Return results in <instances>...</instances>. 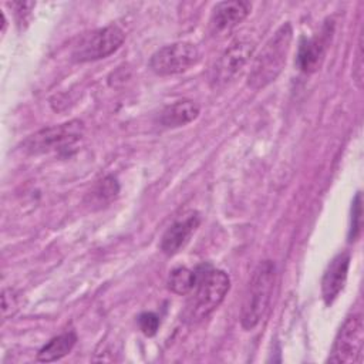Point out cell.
Instances as JSON below:
<instances>
[{
	"label": "cell",
	"instance_id": "8fae6325",
	"mask_svg": "<svg viewBox=\"0 0 364 364\" xmlns=\"http://www.w3.org/2000/svg\"><path fill=\"white\" fill-rule=\"evenodd\" d=\"M198 225L199 216L196 213H191L185 219L172 223L162 236L161 250L168 256L175 255L181 247L185 246V243L189 240L191 235L195 232Z\"/></svg>",
	"mask_w": 364,
	"mask_h": 364
},
{
	"label": "cell",
	"instance_id": "277c9868",
	"mask_svg": "<svg viewBox=\"0 0 364 364\" xmlns=\"http://www.w3.org/2000/svg\"><path fill=\"white\" fill-rule=\"evenodd\" d=\"M364 324L361 314L348 316L340 327L328 357V363L334 364H354L360 363L363 357Z\"/></svg>",
	"mask_w": 364,
	"mask_h": 364
},
{
	"label": "cell",
	"instance_id": "e0dca14e",
	"mask_svg": "<svg viewBox=\"0 0 364 364\" xmlns=\"http://www.w3.org/2000/svg\"><path fill=\"white\" fill-rule=\"evenodd\" d=\"M138 326L141 328V331L151 337L154 336L156 331H158V327H159V317L155 314V313H151V311H146V313H142L139 314L138 317Z\"/></svg>",
	"mask_w": 364,
	"mask_h": 364
},
{
	"label": "cell",
	"instance_id": "7a4b0ae2",
	"mask_svg": "<svg viewBox=\"0 0 364 364\" xmlns=\"http://www.w3.org/2000/svg\"><path fill=\"white\" fill-rule=\"evenodd\" d=\"M274 284L276 266L272 260H264L253 272L245 291L240 309V324L245 330L255 328L266 316L272 301Z\"/></svg>",
	"mask_w": 364,
	"mask_h": 364
},
{
	"label": "cell",
	"instance_id": "ac0fdd59",
	"mask_svg": "<svg viewBox=\"0 0 364 364\" xmlns=\"http://www.w3.org/2000/svg\"><path fill=\"white\" fill-rule=\"evenodd\" d=\"M361 229V193L358 192L353 200V215H351V228L350 239L355 240Z\"/></svg>",
	"mask_w": 364,
	"mask_h": 364
},
{
	"label": "cell",
	"instance_id": "9a60e30c",
	"mask_svg": "<svg viewBox=\"0 0 364 364\" xmlns=\"http://www.w3.org/2000/svg\"><path fill=\"white\" fill-rule=\"evenodd\" d=\"M198 283V270L188 267H176L169 273L168 289L175 294H188L195 289Z\"/></svg>",
	"mask_w": 364,
	"mask_h": 364
},
{
	"label": "cell",
	"instance_id": "ba28073f",
	"mask_svg": "<svg viewBox=\"0 0 364 364\" xmlns=\"http://www.w3.org/2000/svg\"><path fill=\"white\" fill-rule=\"evenodd\" d=\"M255 44L246 38L235 40L219 57L213 68L212 81L215 85H225L232 81L249 63Z\"/></svg>",
	"mask_w": 364,
	"mask_h": 364
},
{
	"label": "cell",
	"instance_id": "7c38bea8",
	"mask_svg": "<svg viewBox=\"0 0 364 364\" xmlns=\"http://www.w3.org/2000/svg\"><path fill=\"white\" fill-rule=\"evenodd\" d=\"M327 44L326 36H314L311 38H303L299 46L297 65L304 73H313L318 68Z\"/></svg>",
	"mask_w": 364,
	"mask_h": 364
},
{
	"label": "cell",
	"instance_id": "52a82bcc",
	"mask_svg": "<svg viewBox=\"0 0 364 364\" xmlns=\"http://www.w3.org/2000/svg\"><path fill=\"white\" fill-rule=\"evenodd\" d=\"M84 125L81 121L74 119L65 124L44 128L24 141V151L28 154H43L57 148L70 146L82 135Z\"/></svg>",
	"mask_w": 364,
	"mask_h": 364
},
{
	"label": "cell",
	"instance_id": "6da1fadb",
	"mask_svg": "<svg viewBox=\"0 0 364 364\" xmlns=\"http://www.w3.org/2000/svg\"><path fill=\"white\" fill-rule=\"evenodd\" d=\"M291 38L293 27L289 21L283 23L270 36L250 65L247 75V85L250 88H264L279 77L286 65Z\"/></svg>",
	"mask_w": 364,
	"mask_h": 364
},
{
	"label": "cell",
	"instance_id": "8992f818",
	"mask_svg": "<svg viewBox=\"0 0 364 364\" xmlns=\"http://www.w3.org/2000/svg\"><path fill=\"white\" fill-rule=\"evenodd\" d=\"M199 60V50L192 43H173L156 50L151 60L149 68L158 75L181 74L193 67Z\"/></svg>",
	"mask_w": 364,
	"mask_h": 364
},
{
	"label": "cell",
	"instance_id": "3957f363",
	"mask_svg": "<svg viewBox=\"0 0 364 364\" xmlns=\"http://www.w3.org/2000/svg\"><path fill=\"white\" fill-rule=\"evenodd\" d=\"M200 270L198 269L196 291L186 309V320L191 323L202 321L215 311L230 289V279L223 270L205 266Z\"/></svg>",
	"mask_w": 364,
	"mask_h": 364
},
{
	"label": "cell",
	"instance_id": "5bb4252c",
	"mask_svg": "<svg viewBox=\"0 0 364 364\" xmlns=\"http://www.w3.org/2000/svg\"><path fill=\"white\" fill-rule=\"evenodd\" d=\"M75 341H77V336L74 331L60 334L51 338L44 347L40 348V351L37 353V360L43 363L57 361L73 350V347L75 346Z\"/></svg>",
	"mask_w": 364,
	"mask_h": 364
},
{
	"label": "cell",
	"instance_id": "2e32d148",
	"mask_svg": "<svg viewBox=\"0 0 364 364\" xmlns=\"http://www.w3.org/2000/svg\"><path fill=\"white\" fill-rule=\"evenodd\" d=\"M91 193L94 199H97L98 202H107L118 193V183L112 176H107L98 182V185L94 188Z\"/></svg>",
	"mask_w": 364,
	"mask_h": 364
},
{
	"label": "cell",
	"instance_id": "4fadbf2b",
	"mask_svg": "<svg viewBox=\"0 0 364 364\" xmlns=\"http://www.w3.org/2000/svg\"><path fill=\"white\" fill-rule=\"evenodd\" d=\"M199 115V105L191 100L176 101L166 108L159 115V124L166 128L183 127L192 122Z\"/></svg>",
	"mask_w": 364,
	"mask_h": 364
},
{
	"label": "cell",
	"instance_id": "9c48e42d",
	"mask_svg": "<svg viewBox=\"0 0 364 364\" xmlns=\"http://www.w3.org/2000/svg\"><path fill=\"white\" fill-rule=\"evenodd\" d=\"M350 267V253L341 252L336 255L328 263L323 279H321V296L327 306L333 304L347 280V273Z\"/></svg>",
	"mask_w": 364,
	"mask_h": 364
},
{
	"label": "cell",
	"instance_id": "5b68a950",
	"mask_svg": "<svg viewBox=\"0 0 364 364\" xmlns=\"http://www.w3.org/2000/svg\"><path fill=\"white\" fill-rule=\"evenodd\" d=\"M125 40L124 31L118 26H107L87 34L74 48L73 58L78 63L95 61L111 55Z\"/></svg>",
	"mask_w": 364,
	"mask_h": 364
},
{
	"label": "cell",
	"instance_id": "d6986e66",
	"mask_svg": "<svg viewBox=\"0 0 364 364\" xmlns=\"http://www.w3.org/2000/svg\"><path fill=\"white\" fill-rule=\"evenodd\" d=\"M363 36L360 34L358 43H357V50L354 54V60H353V78L357 84L358 88H361L363 85Z\"/></svg>",
	"mask_w": 364,
	"mask_h": 364
},
{
	"label": "cell",
	"instance_id": "30bf717a",
	"mask_svg": "<svg viewBox=\"0 0 364 364\" xmlns=\"http://www.w3.org/2000/svg\"><path fill=\"white\" fill-rule=\"evenodd\" d=\"M252 4L249 1H220L218 3L210 16V27L213 31L222 33L233 28L242 23L250 13Z\"/></svg>",
	"mask_w": 364,
	"mask_h": 364
}]
</instances>
